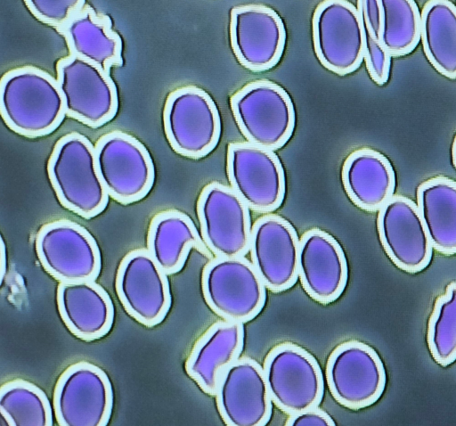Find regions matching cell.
<instances>
[{
	"mask_svg": "<svg viewBox=\"0 0 456 426\" xmlns=\"http://www.w3.org/2000/svg\"><path fill=\"white\" fill-rule=\"evenodd\" d=\"M0 113L5 125L22 136L53 133L66 116L57 79L34 66L8 70L0 80Z\"/></svg>",
	"mask_w": 456,
	"mask_h": 426,
	"instance_id": "cell-1",
	"label": "cell"
},
{
	"mask_svg": "<svg viewBox=\"0 0 456 426\" xmlns=\"http://www.w3.org/2000/svg\"><path fill=\"white\" fill-rule=\"evenodd\" d=\"M47 173L60 203L73 213L89 219L108 205L110 195L98 172L95 147L84 135L71 132L56 142Z\"/></svg>",
	"mask_w": 456,
	"mask_h": 426,
	"instance_id": "cell-2",
	"label": "cell"
},
{
	"mask_svg": "<svg viewBox=\"0 0 456 426\" xmlns=\"http://www.w3.org/2000/svg\"><path fill=\"white\" fill-rule=\"evenodd\" d=\"M230 104L248 143L273 151L291 137L295 109L289 94L278 84L265 79L251 81L232 95Z\"/></svg>",
	"mask_w": 456,
	"mask_h": 426,
	"instance_id": "cell-3",
	"label": "cell"
},
{
	"mask_svg": "<svg viewBox=\"0 0 456 426\" xmlns=\"http://www.w3.org/2000/svg\"><path fill=\"white\" fill-rule=\"evenodd\" d=\"M202 293L208 306L224 320L246 323L266 301V287L252 262L244 257H216L204 267Z\"/></svg>",
	"mask_w": 456,
	"mask_h": 426,
	"instance_id": "cell-4",
	"label": "cell"
},
{
	"mask_svg": "<svg viewBox=\"0 0 456 426\" xmlns=\"http://www.w3.org/2000/svg\"><path fill=\"white\" fill-rule=\"evenodd\" d=\"M163 126L172 149L191 159L209 154L221 135L216 104L205 90L195 86L176 88L167 95Z\"/></svg>",
	"mask_w": 456,
	"mask_h": 426,
	"instance_id": "cell-5",
	"label": "cell"
},
{
	"mask_svg": "<svg viewBox=\"0 0 456 426\" xmlns=\"http://www.w3.org/2000/svg\"><path fill=\"white\" fill-rule=\"evenodd\" d=\"M263 368L272 401L282 412L290 415L321 403L323 374L318 361L304 348L281 343L269 351Z\"/></svg>",
	"mask_w": 456,
	"mask_h": 426,
	"instance_id": "cell-6",
	"label": "cell"
},
{
	"mask_svg": "<svg viewBox=\"0 0 456 426\" xmlns=\"http://www.w3.org/2000/svg\"><path fill=\"white\" fill-rule=\"evenodd\" d=\"M314 53L328 70L345 76L355 71L364 60L365 36L362 16L346 0H325L312 18Z\"/></svg>",
	"mask_w": 456,
	"mask_h": 426,
	"instance_id": "cell-7",
	"label": "cell"
},
{
	"mask_svg": "<svg viewBox=\"0 0 456 426\" xmlns=\"http://www.w3.org/2000/svg\"><path fill=\"white\" fill-rule=\"evenodd\" d=\"M94 147L98 172L110 197L126 205L149 193L155 169L150 152L138 139L115 130L102 135Z\"/></svg>",
	"mask_w": 456,
	"mask_h": 426,
	"instance_id": "cell-8",
	"label": "cell"
},
{
	"mask_svg": "<svg viewBox=\"0 0 456 426\" xmlns=\"http://www.w3.org/2000/svg\"><path fill=\"white\" fill-rule=\"evenodd\" d=\"M53 406L60 426H106L113 407L107 373L86 361L68 366L56 381Z\"/></svg>",
	"mask_w": 456,
	"mask_h": 426,
	"instance_id": "cell-9",
	"label": "cell"
},
{
	"mask_svg": "<svg viewBox=\"0 0 456 426\" xmlns=\"http://www.w3.org/2000/svg\"><path fill=\"white\" fill-rule=\"evenodd\" d=\"M325 375L334 399L353 410L376 403L387 384L386 369L379 354L354 340L339 344L330 353Z\"/></svg>",
	"mask_w": 456,
	"mask_h": 426,
	"instance_id": "cell-10",
	"label": "cell"
},
{
	"mask_svg": "<svg viewBox=\"0 0 456 426\" xmlns=\"http://www.w3.org/2000/svg\"><path fill=\"white\" fill-rule=\"evenodd\" d=\"M35 247L44 269L60 283L94 281L100 274L101 252L81 225L58 219L41 226Z\"/></svg>",
	"mask_w": 456,
	"mask_h": 426,
	"instance_id": "cell-11",
	"label": "cell"
},
{
	"mask_svg": "<svg viewBox=\"0 0 456 426\" xmlns=\"http://www.w3.org/2000/svg\"><path fill=\"white\" fill-rule=\"evenodd\" d=\"M56 75L65 101L66 116L94 128L116 116L117 86L110 74L99 66L69 54L57 61Z\"/></svg>",
	"mask_w": 456,
	"mask_h": 426,
	"instance_id": "cell-12",
	"label": "cell"
},
{
	"mask_svg": "<svg viewBox=\"0 0 456 426\" xmlns=\"http://www.w3.org/2000/svg\"><path fill=\"white\" fill-rule=\"evenodd\" d=\"M197 214L202 240L216 257H244L249 251V208L232 187L219 182L204 186Z\"/></svg>",
	"mask_w": 456,
	"mask_h": 426,
	"instance_id": "cell-13",
	"label": "cell"
},
{
	"mask_svg": "<svg viewBox=\"0 0 456 426\" xmlns=\"http://www.w3.org/2000/svg\"><path fill=\"white\" fill-rule=\"evenodd\" d=\"M231 187L253 211L271 213L285 196V174L273 151L248 142H233L227 149Z\"/></svg>",
	"mask_w": 456,
	"mask_h": 426,
	"instance_id": "cell-14",
	"label": "cell"
},
{
	"mask_svg": "<svg viewBox=\"0 0 456 426\" xmlns=\"http://www.w3.org/2000/svg\"><path fill=\"white\" fill-rule=\"evenodd\" d=\"M167 276L147 249L131 250L118 267V298L126 313L146 327L160 324L170 309Z\"/></svg>",
	"mask_w": 456,
	"mask_h": 426,
	"instance_id": "cell-15",
	"label": "cell"
},
{
	"mask_svg": "<svg viewBox=\"0 0 456 426\" xmlns=\"http://www.w3.org/2000/svg\"><path fill=\"white\" fill-rule=\"evenodd\" d=\"M229 32L235 57L250 71L268 70L282 56L285 26L280 15L266 5L248 4L232 8Z\"/></svg>",
	"mask_w": 456,
	"mask_h": 426,
	"instance_id": "cell-16",
	"label": "cell"
},
{
	"mask_svg": "<svg viewBox=\"0 0 456 426\" xmlns=\"http://www.w3.org/2000/svg\"><path fill=\"white\" fill-rule=\"evenodd\" d=\"M216 401L229 426H264L269 422L273 401L264 368L256 360L239 357L221 374Z\"/></svg>",
	"mask_w": 456,
	"mask_h": 426,
	"instance_id": "cell-17",
	"label": "cell"
},
{
	"mask_svg": "<svg viewBox=\"0 0 456 426\" xmlns=\"http://www.w3.org/2000/svg\"><path fill=\"white\" fill-rule=\"evenodd\" d=\"M377 229L386 254L398 268L414 274L429 265L434 249L412 200L390 198L379 210Z\"/></svg>",
	"mask_w": 456,
	"mask_h": 426,
	"instance_id": "cell-18",
	"label": "cell"
},
{
	"mask_svg": "<svg viewBox=\"0 0 456 426\" xmlns=\"http://www.w3.org/2000/svg\"><path fill=\"white\" fill-rule=\"evenodd\" d=\"M299 242L293 225L281 216L266 214L254 223L249 245L251 260L268 290L281 292L296 283Z\"/></svg>",
	"mask_w": 456,
	"mask_h": 426,
	"instance_id": "cell-19",
	"label": "cell"
},
{
	"mask_svg": "<svg viewBox=\"0 0 456 426\" xmlns=\"http://www.w3.org/2000/svg\"><path fill=\"white\" fill-rule=\"evenodd\" d=\"M298 277L315 301L329 304L343 293L348 277L347 261L338 241L319 228L306 231L299 242Z\"/></svg>",
	"mask_w": 456,
	"mask_h": 426,
	"instance_id": "cell-20",
	"label": "cell"
},
{
	"mask_svg": "<svg viewBox=\"0 0 456 426\" xmlns=\"http://www.w3.org/2000/svg\"><path fill=\"white\" fill-rule=\"evenodd\" d=\"M57 308L69 331L80 340L105 336L114 321V306L108 292L93 280L60 283Z\"/></svg>",
	"mask_w": 456,
	"mask_h": 426,
	"instance_id": "cell-21",
	"label": "cell"
},
{
	"mask_svg": "<svg viewBox=\"0 0 456 426\" xmlns=\"http://www.w3.org/2000/svg\"><path fill=\"white\" fill-rule=\"evenodd\" d=\"M244 334L242 323L223 320L197 340L186 359L185 371L203 392L215 396L221 374L242 352Z\"/></svg>",
	"mask_w": 456,
	"mask_h": 426,
	"instance_id": "cell-22",
	"label": "cell"
},
{
	"mask_svg": "<svg viewBox=\"0 0 456 426\" xmlns=\"http://www.w3.org/2000/svg\"><path fill=\"white\" fill-rule=\"evenodd\" d=\"M56 30L64 37L69 54L96 64L108 74L111 67L122 65V40L112 29L110 18L87 3Z\"/></svg>",
	"mask_w": 456,
	"mask_h": 426,
	"instance_id": "cell-23",
	"label": "cell"
},
{
	"mask_svg": "<svg viewBox=\"0 0 456 426\" xmlns=\"http://www.w3.org/2000/svg\"><path fill=\"white\" fill-rule=\"evenodd\" d=\"M345 191L358 208L375 212L394 196L395 175L390 161L370 148L351 152L342 167Z\"/></svg>",
	"mask_w": 456,
	"mask_h": 426,
	"instance_id": "cell-24",
	"label": "cell"
},
{
	"mask_svg": "<svg viewBox=\"0 0 456 426\" xmlns=\"http://www.w3.org/2000/svg\"><path fill=\"white\" fill-rule=\"evenodd\" d=\"M191 249L208 257L211 255L189 216L167 209L151 218L147 250L167 274H175L183 267Z\"/></svg>",
	"mask_w": 456,
	"mask_h": 426,
	"instance_id": "cell-25",
	"label": "cell"
},
{
	"mask_svg": "<svg viewBox=\"0 0 456 426\" xmlns=\"http://www.w3.org/2000/svg\"><path fill=\"white\" fill-rule=\"evenodd\" d=\"M417 205L433 249L444 255L456 254V181L432 177L417 189Z\"/></svg>",
	"mask_w": 456,
	"mask_h": 426,
	"instance_id": "cell-26",
	"label": "cell"
},
{
	"mask_svg": "<svg viewBox=\"0 0 456 426\" xmlns=\"http://www.w3.org/2000/svg\"><path fill=\"white\" fill-rule=\"evenodd\" d=\"M425 54L443 76L456 78V6L447 0L428 1L421 12Z\"/></svg>",
	"mask_w": 456,
	"mask_h": 426,
	"instance_id": "cell-27",
	"label": "cell"
},
{
	"mask_svg": "<svg viewBox=\"0 0 456 426\" xmlns=\"http://www.w3.org/2000/svg\"><path fill=\"white\" fill-rule=\"evenodd\" d=\"M0 413L9 426L53 425V411L45 393L21 379L8 381L1 386Z\"/></svg>",
	"mask_w": 456,
	"mask_h": 426,
	"instance_id": "cell-28",
	"label": "cell"
},
{
	"mask_svg": "<svg viewBox=\"0 0 456 426\" xmlns=\"http://www.w3.org/2000/svg\"><path fill=\"white\" fill-rule=\"evenodd\" d=\"M380 41L390 56L412 52L421 37V13L412 0H381Z\"/></svg>",
	"mask_w": 456,
	"mask_h": 426,
	"instance_id": "cell-29",
	"label": "cell"
},
{
	"mask_svg": "<svg viewBox=\"0 0 456 426\" xmlns=\"http://www.w3.org/2000/svg\"><path fill=\"white\" fill-rule=\"evenodd\" d=\"M426 339L436 363L445 367L456 360V282L447 284L444 292L436 298Z\"/></svg>",
	"mask_w": 456,
	"mask_h": 426,
	"instance_id": "cell-30",
	"label": "cell"
},
{
	"mask_svg": "<svg viewBox=\"0 0 456 426\" xmlns=\"http://www.w3.org/2000/svg\"><path fill=\"white\" fill-rule=\"evenodd\" d=\"M28 11L41 22L55 29L86 4L84 0H25Z\"/></svg>",
	"mask_w": 456,
	"mask_h": 426,
	"instance_id": "cell-31",
	"label": "cell"
},
{
	"mask_svg": "<svg viewBox=\"0 0 456 426\" xmlns=\"http://www.w3.org/2000/svg\"><path fill=\"white\" fill-rule=\"evenodd\" d=\"M286 425L289 426H331L336 425L332 418L318 406L290 414Z\"/></svg>",
	"mask_w": 456,
	"mask_h": 426,
	"instance_id": "cell-32",
	"label": "cell"
},
{
	"mask_svg": "<svg viewBox=\"0 0 456 426\" xmlns=\"http://www.w3.org/2000/svg\"><path fill=\"white\" fill-rule=\"evenodd\" d=\"M5 271H6V251H5V245H4L3 236H1V282H3Z\"/></svg>",
	"mask_w": 456,
	"mask_h": 426,
	"instance_id": "cell-33",
	"label": "cell"
},
{
	"mask_svg": "<svg viewBox=\"0 0 456 426\" xmlns=\"http://www.w3.org/2000/svg\"><path fill=\"white\" fill-rule=\"evenodd\" d=\"M452 161H453L454 167L456 168V135H455L453 143H452Z\"/></svg>",
	"mask_w": 456,
	"mask_h": 426,
	"instance_id": "cell-34",
	"label": "cell"
}]
</instances>
